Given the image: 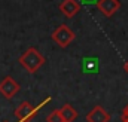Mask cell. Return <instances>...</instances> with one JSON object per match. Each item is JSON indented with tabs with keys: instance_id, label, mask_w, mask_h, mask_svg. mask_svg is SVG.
Wrapping results in <instances>:
<instances>
[{
	"instance_id": "cell-1",
	"label": "cell",
	"mask_w": 128,
	"mask_h": 122,
	"mask_svg": "<svg viewBox=\"0 0 128 122\" xmlns=\"http://www.w3.org/2000/svg\"><path fill=\"white\" fill-rule=\"evenodd\" d=\"M20 64L28 72L34 74L43 64H45V57L36 49V48H28L21 57H20Z\"/></svg>"
},
{
	"instance_id": "cell-10",
	"label": "cell",
	"mask_w": 128,
	"mask_h": 122,
	"mask_svg": "<svg viewBox=\"0 0 128 122\" xmlns=\"http://www.w3.org/2000/svg\"><path fill=\"white\" fill-rule=\"evenodd\" d=\"M122 122H128V106L124 109V112H122Z\"/></svg>"
},
{
	"instance_id": "cell-6",
	"label": "cell",
	"mask_w": 128,
	"mask_h": 122,
	"mask_svg": "<svg viewBox=\"0 0 128 122\" xmlns=\"http://www.w3.org/2000/svg\"><path fill=\"white\" fill-rule=\"evenodd\" d=\"M60 10L63 12L67 18H73L80 12V3L78 0H64L60 4Z\"/></svg>"
},
{
	"instance_id": "cell-7",
	"label": "cell",
	"mask_w": 128,
	"mask_h": 122,
	"mask_svg": "<svg viewBox=\"0 0 128 122\" xmlns=\"http://www.w3.org/2000/svg\"><path fill=\"white\" fill-rule=\"evenodd\" d=\"M109 119H110V115L101 106H96L86 115V122H109Z\"/></svg>"
},
{
	"instance_id": "cell-5",
	"label": "cell",
	"mask_w": 128,
	"mask_h": 122,
	"mask_svg": "<svg viewBox=\"0 0 128 122\" xmlns=\"http://www.w3.org/2000/svg\"><path fill=\"white\" fill-rule=\"evenodd\" d=\"M119 8H121V2L119 0H98V9L106 16L115 15Z\"/></svg>"
},
{
	"instance_id": "cell-8",
	"label": "cell",
	"mask_w": 128,
	"mask_h": 122,
	"mask_svg": "<svg viewBox=\"0 0 128 122\" xmlns=\"http://www.w3.org/2000/svg\"><path fill=\"white\" fill-rule=\"evenodd\" d=\"M58 112H60L64 122H73L78 118V112L74 110V107L72 104H64L61 109H58Z\"/></svg>"
},
{
	"instance_id": "cell-9",
	"label": "cell",
	"mask_w": 128,
	"mask_h": 122,
	"mask_svg": "<svg viewBox=\"0 0 128 122\" xmlns=\"http://www.w3.org/2000/svg\"><path fill=\"white\" fill-rule=\"evenodd\" d=\"M46 122H64V121H63V118H61V115H60V112L54 110V112H51L46 116Z\"/></svg>"
},
{
	"instance_id": "cell-4",
	"label": "cell",
	"mask_w": 128,
	"mask_h": 122,
	"mask_svg": "<svg viewBox=\"0 0 128 122\" xmlns=\"http://www.w3.org/2000/svg\"><path fill=\"white\" fill-rule=\"evenodd\" d=\"M20 84L12 78V76H6L2 82H0V94L4 97V98H8V100H10L12 97H15L18 92H20Z\"/></svg>"
},
{
	"instance_id": "cell-2",
	"label": "cell",
	"mask_w": 128,
	"mask_h": 122,
	"mask_svg": "<svg viewBox=\"0 0 128 122\" xmlns=\"http://www.w3.org/2000/svg\"><path fill=\"white\" fill-rule=\"evenodd\" d=\"M52 40L57 45H60L61 48H66V46H68L74 40V33H73V30L68 26L63 24V26L57 27L55 31L52 33Z\"/></svg>"
},
{
	"instance_id": "cell-11",
	"label": "cell",
	"mask_w": 128,
	"mask_h": 122,
	"mask_svg": "<svg viewBox=\"0 0 128 122\" xmlns=\"http://www.w3.org/2000/svg\"><path fill=\"white\" fill-rule=\"evenodd\" d=\"M124 68H125V72H127V73H128V61H127V62H125V64H124Z\"/></svg>"
},
{
	"instance_id": "cell-3",
	"label": "cell",
	"mask_w": 128,
	"mask_h": 122,
	"mask_svg": "<svg viewBox=\"0 0 128 122\" xmlns=\"http://www.w3.org/2000/svg\"><path fill=\"white\" fill-rule=\"evenodd\" d=\"M40 107H42V106H40ZM40 107H34L33 104L28 103V101H24V103H21V104L16 107L15 116H16L18 122H28L36 116V113H37V110H39Z\"/></svg>"
}]
</instances>
